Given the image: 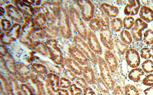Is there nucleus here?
Masks as SVG:
<instances>
[{"instance_id":"obj_14","label":"nucleus","mask_w":153,"mask_h":95,"mask_svg":"<svg viewBox=\"0 0 153 95\" xmlns=\"http://www.w3.org/2000/svg\"><path fill=\"white\" fill-rule=\"evenodd\" d=\"M95 13L96 18L100 21L102 26H110V18L104 13L100 7L95 8Z\"/></svg>"},{"instance_id":"obj_8","label":"nucleus","mask_w":153,"mask_h":95,"mask_svg":"<svg viewBox=\"0 0 153 95\" xmlns=\"http://www.w3.org/2000/svg\"><path fill=\"white\" fill-rule=\"evenodd\" d=\"M76 42L91 62L94 64L96 65L98 63V58L95 53L91 49L89 46L79 38L76 39Z\"/></svg>"},{"instance_id":"obj_9","label":"nucleus","mask_w":153,"mask_h":95,"mask_svg":"<svg viewBox=\"0 0 153 95\" xmlns=\"http://www.w3.org/2000/svg\"><path fill=\"white\" fill-rule=\"evenodd\" d=\"M104 59L111 73L115 72L118 66V62L114 54L110 50H107L105 51Z\"/></svg>"},{"instance_id":"obj_6","label":"nucleus","mask_w":153,"mask_h":95,"mask_svg":"<svg viewBox=\"0 0 153 95\" xmlns=\"http://www.w3.org/2000/svg\"><path fill=\"white\" fill-rule=\"evenodd\" d=\"M87 40L89 47L95 54L101 55L103 53L102 46L96 35L92 31L89 32L87 35Z\"/></svg>"},{"instance_id":"obj_27","label":"nucleus","mask_w":153,"mask_h":95,"mask_svg":"<svg viewBox=\"0 0 153 95\" xmlns=\"http://www.w3.org/2000/svg\"><path fill=\"white\" fill-rule=\"evenodd\" d=\"M114 95H125V93L123 91L120 86H117L113 90Z\"/></svg>"},{"instance_id":"obj_17","label":"nucleus","mask_w":153,"mask_h":95,"mask_svg":"<svg viewBox=\"0 0 153 95\" xmlns=\"http://www.w3.org/2000/svg\"><path fill=\"white\" fill-rule=\"evenodd\" d=\"M120 39L125 44H131L133 41V38L129 31L126 29H122L120 33Z\"/></svg>"},{"instance_id":"obj_22","label":"nucleus","mask_w":153,"mask_h":95,"mask_svg":"<svg viewBox=\"0 0 153 95\" xmlns=\"http://www.w3.org/2000/svg\"><path fill=\"white\" fill-rule=\"evenodd\" d=\"M125 95H139L138 90L134 86L131 84L126 85L124 88Z\"/></svg>"},{"instance_id":"obj_11","label":"nucleus","mask_w":153,"mask_h":95,"mask_svg":"<svg viewBox=\"0 0 153 95\" xmlns=\"http://www.w3.org/2000/svg\"><path fill=\"white\" fill-rule=\"evenodd\" d=\"M139 15L140 18L147 23L153 21V10L148 6L143 5L141 7Z\"/></svg>"},{"instance_id":"obj_4","label":"nucleus","mask_w":153,"mask_h":95,"mask_svg":"<svg viewBox=\"0 0 153 95\" xmlns=\"http://www.w3.org/2000/svg\"><path fill=\"white\" fill-rule=\"evenodd\" d=\"M125 58L127 64L132 68L138 67L140 64V56L136 50L128 49L126 53Z\"/></svg>"},{"instance_id":"obj_33","label":"nucleus","mask_w":153,"mask_h":95,"mask_svg":"<svg viewBox=\"0 0 153 95\" xmlns=\"http://www.w3.org/2000/svg\"></svg>"},{"instance_id":"obj_3","label":"nucleus","mask_w":153,"mask_h":95,"mask_svg":"<svg viewBox=\"0 0 153 95\" xmlns=\"http://www.w3.org/2000/svg\"><path fill=\"white\" fill-rule=\"evenodd\" d=\"M148 24L140 18L135 20L134 26L131 29V33L134 40L137 42L141 41L143 39V31L147 28Z\"/></svg>"},{"instance_id":"obj_32","label":"nucleus","mask_w":153,"mask_h":95,"mask_svg":"<svg viewBox=\"0 0 153 95\" xmlns=\"http://www.w3.org/2000/svg\"><path fill=\"white\" fill-rule=\"evenodd\" d=\"M152 59L153 60V55H152Z\"/></svg>"},{"instance_id":"obj_13","label":"nucleus","mask_w":153,"mask_h":95,"mask_svg":"<svg viewBox=\"0 0 153 95\" xmlns=\"http://www.w3.org/2000/svg\"><path fill=\"white\" fill-rule=\"evenodd\" d=\"M144 75L145 73L142 69L138 67L131 70L128 74V77L130 80L137 83L140 81L141 77Z\"/></svg>"},{"instance_id":"obj_10","label":"nucleus","mask_w":153,"mask_h":95,"mask_svg":"<svg viewBox=\"0 0 153 95\" xmlns=\"http://www.w3.org/2000/svg\"><path fill=\"white\" fill-rule=\"evenodd\" d=\"M100 7L109 18H115L119 13V9L117 7L107 3H102Z\"/></svg>"},{"instance_id":"obj_2","label":"nucleus","mask_w":153,"mask_h":95,"mask_svg":"<svg viewBox=\"0 0 153 95\" xmlns=\"http://www.w3.org/2000/svg\"><path fill=\"white\" fill-rule=\"evenodd\" d=\"M100 37L103 46L109 50L114 49V45L111 29L109 26H102L100 31Z\"/></svg>"},{"instance_id":"obj_12","label":"nucleus","mask_w":153,"mask_h":95,"mask_svg":"<svg viewBox=\"0 0 153 95\" xmlns=\"http://www.w3.org/2000/svg\"><path fill=\"white\" fill-rule=\"evenodd\" d=\"M83 77L88 83L94 85L96 82V79L93 70L89 66H85L83 70Z\"/></svg>"},{"instance_id":"obj_7","label":"nucleus","mask_w":153,"mask_h":95,"mask_svg":"<svg viewBox=\"0 0 153 95\" xmlns=\"http://www.w3.org/2000/svg\"><path fill=\"white\" fill-rule=\"evenodd\" d=\"M141 3L140 1L131 0L126 5L124 10V14L126 16H134L138 13L140 10Z\"/></svg>"},{"instance_id":"obj_25","label":"nucleus","mask_w":153,"mask_h":95,"mask_svg":"<svg viewBox=\"0 0 153 95\" xmlns=\"http://www.w3.org/2000/svg\"><path fill=\"white\" fill-rule=\"evenodd\" d=\"M142 83L146 86L153 87V73L146 76L143 79Z\"/></svg>"},{"instance_id":"obj_15","label":"nucleus","mask_w":153,"mask_h":95,"mask_svg":"<svg viewBox=\"0 0 153 95\" xmlns=\"http://www.w3.org/2000/svg\"><path fill=\"white\" fill-rule=\"evenodd\" d=\"M113 42L114 47L120 55H124L125 54L129 48V45L124 43L119 38L117 37H114L113 39Z\"/></svg>"},{"instance_id":"obj_5","label":"nucleus","mask_w":153,"mask_h":95,"mask_svg":"<svg viewBox=\"0 0 153 95\" xmlns=\"http://www.w3.org/2000/svg\"><path fill=\"white\" fill-rule=\"evenodd\" d=\"M83 18L86 21L91 20L95 14V7L91 1L80 2Z\"/></svg>"},{"instance_id":"obj_24","label":"nucleus","mask_w":153,"mask_h":95,"mask_svg":"<svg viewBox=\"0 0 153 95\" xmlns=\"http://www.w3.org/2000/svg\"><path fill=\"white\" fill-rule=\"evenodd\" d=\"M97 85L98 88L101 91L104 93H108L109 92V89L107 86L102 79V78H99L96 81Z\"/></svg>"},{"instance_id":"obj_19","label":"nucleus","mask_w":153,"mask_h":95,"mask_svg":"<svg viewBox=\"0 0 153 95\" xmlns=\"http://www.w3.org/2000/svg\"><path fill=\"white\" fill-rule=\"evenodd\" d=\"M142 69L145 73L150 74L153 72V61L151 59L146 60L142 64Z\"/></svg>"},{"instance_id":"obj_16","label":"nucleus","mask_w":153,"mask_h":95,"mask_svg":"<svg viewBox=\"0 0 153 95\" xmlns=\"http://www.w3.org/2000/svg\"><path fill=\"white\" fill-rule=\"evenodd\" d=\"M110 25L112 30L115 32H121L123 27V20L119 17L112 19L110 21Z\"/></svg>"},{"instance_id":"obj_29","label":"nucleus","mask_w":153,"mask_h":95,"mask_svg":"<svg viewBox=\"0 0 153 95\" xmlns=\"http://www.w3.org/2000/svg\"><path fill=\"white\" fill-rule=\"evenodd\" d=\"M77 84L81 87L82 88H84L87 87V84L85 80L82 78H79L77 80Z\"/></svg>"},{"instance_id":"obj_20","label":"nucleus","mask_w":153,"mask_h":95,"mask_svg":"<svg viewBox=\"0 0 153 95\" xmlns=\"http://www.w3.org/2000/svg\"><path fill=\"white\" fill-rule=\"evenodd\" d=\"M89 27L93 31L98 32L101 30L102 28V24L97 18H94L90 20Z\"/></svg>"},{"instance_id":"obj_31","label":"nucleus","mask_w":153,"mask_h":95,"mask_svg":"<svg viewBox=\"0 0 153 95\" xmlns=\"http://www.w3.org/2000/svg\"><path fill=\"white\" fill-rule=\"evenodd\" d=\"M151 50H152V52L153 53V44L151 45Z\"/></svg>"},{"instance_id":"obj_1","label":"nucleus","mask_w":153,"mask_h":95,"mask_svg":"<svg viewBox=\"0 0 153 95\" xmlns=\"http://www.w3.org/2000/svg\"><path fill=\"white\" fill-rule=\"evenodd\" d=\"M98 59V63L101 78L107 86L109 90L113 91L115 87V84L114 80L111 75L108 66L103 58L99 57Z\"/></svg>"},{"instance_id":"obj_30","label":"nucleus","mask_w":153,"mask_h":95,"mask_svg":"<svg viewBox=\"0 0 153 95\" xmlns=\"http://www.w3.org/2000/svg\"><path fill=\"white\" fill-rule=\"evenodd\" d=\"M145 95H153V87H150L143 91Z\"/></svg>"},{"instance_id":"obj_23","label":"nucleus","mask_w":153,"mask_h":95,"mask_svg":"<svg viewBox=\"0 0 153 95\" xmlns=\"http://www.w3.org/2000/svg\"><path fill=\"white\" fill-rule=\"evenodd\" d=\"M152 53L151 49L148 47H144L140 51V56L142 59L147 60L152 57Z\"/></svg>"},{"instance_id":"obj_28","label":"nucleus","mask_w":153,"mask_h":95,"mask_svg":"<svg viewBox=\"0 0 153 95\" xmlns=\"http://www.w3.org/2000/svg\"><path fill=\"white\" fill-rule=\"evenodd\" d=\"M83 94L84 95H97L94 91L89 87L84 89Z\"/></svg>"},{"instance_id":"obj_26","label":"nucleus","mask_w":153,"mask_h":95,"mask_svg":"<svg viewBox=\"0 0 153 95\" xmlns=\"http://www.w3.org/2000/svg\"><path fill=\"white\" fill-rule=\"evenodd\" d=\"M71 89L72 95H80L82 93V89L77 87L76 86L74 85L72 86Z\"/></svg>"},{"instance_id":"obj_21","label":"nucleus","mask_w":153,"mask_h":95,"mask_svg":"<svg viewBox=\"0 0 153 95\" xmlns=\"http://www.w3.org/2000/svg\"><path fill=\"white\" fill-rule=\"evenodd\" d=\"M134 18L131 16H126L123 20V26L125 29H131L135 23Z\"/></svg>"},{"instance_id":"obj_18","label":"nucleus","mask_w":153,"mask_h":95,"mask_svg":"<svg viewBox=\"0 0 153 95\" xmlns=\"http://www.w3.org/2000/svg\"><path fill=\"white\" fill-rule=\"evenodd\" d=\"M143 40L147 45L153 44V30L150 28L146 29L143 34Z\"/></svg>"}]
</instances>
